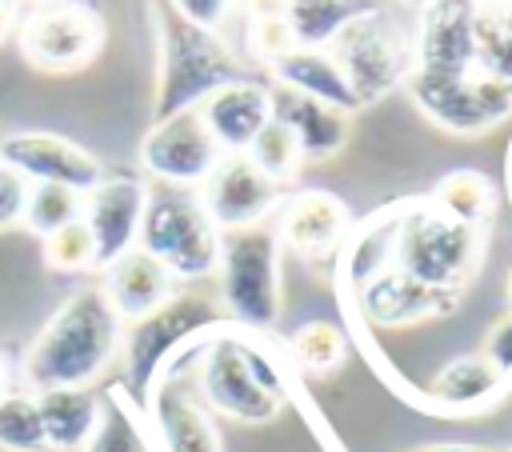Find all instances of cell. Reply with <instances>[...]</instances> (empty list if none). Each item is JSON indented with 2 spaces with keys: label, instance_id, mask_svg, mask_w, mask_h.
<instances>
[{
  "label": "cell",
  "instance_id": "obj_13",
  "mask_svg": "<svg viewBox=\"0 0 512 452\" xmlns=\"http://www.w3.org/2000/svg\"><path fill=\"white\" fill-rule=\"evenodd\" d=\"M0 164L20 172L28 184H64L88 192L100 184L104 164L76 140L48 128H16L0 136Z\"/></svg>",
  "mask_w": 512,
  "mask_h": 452
},
{
  "label": "cell",
  "instance_id": "obj_37",
  "mask_svg": "<svg viewBox=\"0 0 512 452\" xmlns=\"http://www.w3.org/2000/svg\"><path fill=\"white\" fill-rule=\"evenodd\" d=\"M180 20L196 24V28H208V32H220L224 20L232 16L236 0H164Z\"/></svg>",
  "mask_w": 512,
  "mask_h": 452
},
{
  "label": "cell",
  "instance_id": "obj_23",
  "mask_svg": "<svg viewBox=\"0 0 512 452\" xmlns=\"http://www.w3.org/2000/svg\"><path fill=\"white\" fill-rule=\"evenodd\" d=\"M276 96V120L292 132L304 164H320V160H332L336 152H344L348 144V116L320 104V100H308V96H296V92H280L272 88Z\"/></svg>",
  "mask_w": 512,
  "mask_h": 452
},
{
  "label": "cell",
  "instance_id": "obj_30",
  "mask_svg": "<svg viewBox=\"0 0 512 452\" xmlns=\"http://www.w3.org/2000/svg\"><path fill=\"white\" fill-rule=\"evenodd\" d=\"M44 424L36 392L8 388L0 396V452H44Z\"/></svg>",
  "mask_w": 512,
  "mask_h": 452
},
{
  "label": "cell",
  "instance_id": "obj_41",
  "mask_svg": "<svg viewBox=\"0 0 512 452\" xmlns=\"http://www.w3.org/2000/svg\"><path fill=\"white\" fill-rule=\"evenodd\" d=\"M504 312L512 316V268H508V280H504Z\"/></svg>",
  "mask_w": 512,
  "mask_h": 452
},
{
  "label": "cell",
  "instance_id": "obj_18",
  "mask_svg": "<svg viewBox=\"0 0 512 452\" xmlns=\"http://www.w3.org/2000/svg\"><path fill=\"white\" fill-rule=\"evenodd\" d=\"M476 0H432L412 32V72L456 76L476 68Z\"/></svg>",
  "mask_w": 512,
  "mask_h": 452
},
{
  "label": "cell",
  "instance_id": "obj_33",
  "mask_svg": "<svg viewBox=\"0 0 512 452\" xmlns=\"http://www.w3.org/2000/svg\"><path fill=\"white\" fill-rule=\"evenodd\" d=\"M40 252H44V264L52 272H60V276H80V272H92L96 268V240H92L84 216L72 220V224H64L60 232L44 236L40 240Z\"/></svg>",
  "mask_w": 512,
  "mask_h": 452
},
{
  "label": "cell",
  "instance_id": "obj_22",
  "mask_svg": "<svg viewBox=\"0 0 512 452\" xmlns=\"http://www.w3.org/2000/svg\"><path fill=\"white\" fill-rule=\"evenodd\" d=\"M268 72H272L280 92H296V96L320 100V104H328V108H336L344 116H352L360 108L328 48H288L284 56H276L268 64Z\"/></svg>",
  "mask_w": 512,
  "mask_h": 452
},
{
  "label": "cell",
  "instance_id": "obj_20",
  "mask_svg": "<svg viewBox=\"0 0 512 452\" xmlns=\"http://www.w3.org/2000/svg\"><path fill=\"white\" fill-rule=\"evenodd\" d=\"M512 388L504 384V376L480 356V352H464V356H452L444 360L432 380L424 384V400L428 408L436 412H448V416H476V412H488L496 408Z\"/></svg>",
  "mask_w": 512,
  "mask_h": 452
},
{
  "label": "cell",
  "instance_id": "obj_3",
  "mask_svg": "<svg viewBox=\"0 0 512 452\" xmlns=\"http://www.w3.org/2000/svg\"><path fill=\"white\" fill-rule=\"evenodd\" d=\"M484 228H468L436 212L428 200H396V228H392V260L404 276L464 296L484 260Z\"/></svg>",
  "mask_w": 512,
  "mask_h": 452
},
{
  "label": "cell",
  "instance_id": "obj_21",
  "mask_svg": "<svg viewBox=\"0 0 512 452\" xmlns=\"http://www.w3.org/2000/svg\"><path fill=\"white\" fill-rule=\"evenodd\" d=\"M176 288H180V284L172 280V272H168L164 264H156L148 252H140V248H132V252H124L120 260H112V264L104 268V280H100L104 300L112 304V312H116L124 324H132V320L156 312Z\"/></svg>",
  "mask_w": 512,
  "mask_h": 452
},
{
  "label": "cell",
  "instance_id": "obj_2",
  "mask_svg": "<svg viewBox=\"0 0 512 452\" xmlns=\"http://www.w3.org/2000/svg\"><path fill=\"white\" fill-rule=\"evenodd\" d=\"M228 328L220 304L196 288H176L156 312L124 324L120 356H124V392L144 408L148 392L212 332Z\"/></svg>",
  "mask_w": 512,
  "mask_h": 452
},
{
  "label": "cell",
  "instance_id": "obj_43",
  "mask_svg": "<svg viewBox=\"0 0 512 452\" xmlns=\"http://www.w3.org/2000/svg\"><path fill=\"white\" fill-rule=\"evenodd\" d=\"M32 4H56V0H32Z\"/></svg>",
  "mask_w": 512,
  "mask_h": 452
},
{
  "label": "cell",
  "instance_id": "obj_9",
  "mask_svg": "<svg viewBox=\"0 0 512 452\" xmlns=\"http://www.w3.org/2000/svg\"><path fill=\"white\" fill-rule=\"evenodd\" d=\"M404 92L412 96L420 116L448 136H484L512 116V84L484 76L480 68L456 76L412 72L404 80Z\"/></svg>",
  "mask_w": 512,
  "mask_h": 452
},
{
  "label": "cell",
  "instance_id": "obj_31",
  "mask_svg": "<svg viewBox=\"0 0 512 452\" xmlns=\"http://www.w3.org/2000/svg\"><path fill=\"white\" fill-rule=\"evenodd\" d=\"M84 216V192L64 188V184H32L28 192V208H24V228L32 236H52L64 224Z\"/></svg>",
  "mask_w": 512,
  "mask_h": 452
},
{
  "label": "cell",
  "instance_id": "obj_12",
  "mask_svg": "<svg viewBox=\"0 0 512 452\" xmlns=\"http://www.w3.org/2000/svg\"><path fill=\"white\" fill-rule=\"evenodd\" d=\"M220 160H224V152L212 140V132L204 128L196 108L168 116L160 124H148V132L140 140V168L152 180H160L164 188L196 192Z\"/></svg>",
  "mask_w": 512,
  "mask_h": 452
},
{
  "label": "cell",
  "instance_id": "obj_27",
  "mask_svg": "<svg viewBox=\"0 0 512 452\" xmlns=\"http://www.w3.org/2000/svg\"><path fill=\"white\" fill-rule=\"evenodd\" d=\"M368 8L372 0H284V20L296 48H328L336 32Z\"/></svg>",
  "mask_w": 512,
  "mask_h": 452
},
{
  "label": "cell",
  "instance_id": "obj_4",
  "mask_svg": "<svg viewBox=\"0 0 512 452\" xmlns=\"http://www.w3.org/2000/svg\"><path fill=\"white\" fill-rule=\"evenodd\" d=\"M156 32H160V76H156L152 124L180 116V112L196 108L220 84L248 76L244 60L224 44L220 32L180 20L168 4H160V12H156Z\"/></svg>",
  "mask_w": 512,
  "mask_h": 452
},
{
  "label": "cell",
  "instance_id": "obj_44",
  "mask_svg": "<svg viewBox=\"0 0 512 452\" xmlns=\"http://www.w3.org/2000/svg\"><path fill=\"white\" fill-rule=\"evenodd\" d=\"M476 4H496V0H476Z\"/></svg>",
  "mask_w": 512,
  "mask_h": 452
},
{
  "label": "cell",
  "instance_id": "obj_17",
  "mask_svg": "<svg viewBox=\"0 0 512 452\" xmlns=\"http://www.w3.org/2000/svg\"><path fill=\"white\" fill-rule=\"evenodd\" d=\"M144 420L156 452H224L216 416L200 404L184 372H168L144 400Z\"/></svg>",
  "mask_w": 512,
  "mask_h": 452
},
{
  "label": "cell",
  "instance_id": "obj_24",
  "mask_svg": "<svg viewBox=\"0 0 512 452\" xmlns=\"http://www.w3.org/2000/svg\"><path fill=\"white\" fill-rule=\"evenodd\" d=\"M36 404H40L44 444L52 452H80L104 412V396H96L92 388H48L36 392Z\"/></svg>",
  "mask_w": 512,
  "mask_h": 452
},
{
  "label": "cell",
  "instance_id": "obj_1",
  "mask_svg": "<svg viewBox=\"0 0 512 452\" xmlns=\"http://www.w3.org/2000/svg\"><path fill=\"white\" fill-rule=\"evenodd\" d=\"M124 320L104 300L100 284L72 288L32 336L20 360V388H92L120 356Z\"/></svg>",
  "mask_w": 512,
  "mask_h": 452
},
{
  "label": "cell",
  "instance_id": "obj_15",
  "mask_svg": "<svg viewBox=\"0 0 512 452\" xmlns=\"http://www.w3.org/2000/svg\"><path fill=\"white\" fill-rule=\"evenodd\" d=\"M208 220L220 228V232H232V228H252V224H268L272 212L280 208L284 200V188L276 180H268L244 152L240 156H224L212 176L196 188Z\"/></svg>",
  "mask_w": 512,
  "mask_h": 452
},
{
  "label": "cell",
  "instance_id": "obj_29",
  "mask_svg": "<svg viewBox=\"0 0 512 452\" xmlns=\"http://www.w3.org/2000/svg\"><path fill=\"white\" fill-rule=\"evenodd\" d=\"M476 68L512 84V0L480 4L476 12Z\"/></svg>",
  "mask_w": 512,
  "mask_h": 452
},
{
  "label": "cell",
  "instance_id": "obj_39",
  "mask_svg": "<svg viewBox=\"0 0 512 452\" xmlns=\"http://www.w3.org/2000/svg\"><path fill=\"white\" fill-rule=\"evenodd\" d=\"M16 24H20V16H16V0H0V44L16 32Z\"/></svg>",
  "mask_w": 512,
  "mask_h": 452
},
{
  "label": "cell",
  "instance_id": "obj_34",
  "mask_svg": "<svg viewBox=\"0 0 512 452\" xmlns=\"http://www.w3.org/2000/svg\"><path fill=\"white\" fill-rule=\"evenodd\" d=\"M288 48H296V40H292L284 16H276V20H244V52H248L252 60H260L264 68H268L276 56H284Z\"/></svg>",
  "mask_w": 512,
  "mask_h": 452
},
{
  "label": "cell",
  "instance_id": "obj_6",
  "mask_svg": "<svg viewBox=\"0 0 512 452\" xmlns=\"http://www.w3.org/2000/svg\"><path fill=\"white\" fill-rule=\"evenodd\" d=\"M172 372H184L192 392L212 416L236 420V424H272L284 412V396L264 388L252 360H248V336L232 324L212 332L200 348H192Z\"/></svg>",
  "mask_w": 512,
  "mask_h": 452
},
{
  "label": "cell",
  "instance_id": "obj_40",
  "mask_svg": "<svg viewBox=\"0 0 512 452\" xmlns=\"http://www.w3.org/2000/svg\"><path fill=\"white\" fill-rule=\"evenodd\" d=\"M12 388V360H8V352L0 348V396Z\"/></svg>",
  "mask_w": 512,
  "mask_h": 452
},
{
  "label": "cell",
  "instance_id": "obj_36",
  "mask_svg": "<svg viewBox=\"0 0 512 452\" xmlns=\"http://www.w3.org/2000/svg\"><path fill=\"white\" fill-rule=\"evenodd\" d=\"M476 352H480V356L504 376V384L512 388V316H508V312L484 328V344H480Z\"/></svg>",
  "mask_w": 512,
  "mask_h": 452
},
{
  "label": "cell",
  "instance_id": "obj_10",
  "mask_svg": "<svg viewBox=\"0 0 512 452\" xmlns=\"http://www.w3.org/2000/svg\"><path fill=\"white\" fill-rule=\"evenodd\" d=\"M16 44L32 68L64 76L96 60L104 44V20L88 0L32 4L16 24Z\"/></svg>",
  "mask_w": 512,
  "mask_h": 452
},
{
  "label": "cell",
  "instance_id": "obj_5",
  "mask_svg": "<svg viewBox=\"0 0 512 452\" xmlns=\"http://www.w3.org/2000/svg\"><path fill=\"white\" fill-rule=\"evenodd\" d=\"M280 240L268 224L232 228L220 232V260H216V284H220V312L232 328L244 332H268L280 320L284 292H280Z\"/></svg>",
  "mask_w": 512,
  "mask_h": 452
},
{
  "label": "cell",
  "instance_id": "obj_42",
  "mask_svg": "<svg viewBox=\"0 0 512 452\" xmlns=\"http://www.w3.org/2000/svg\"><path fill=\"white\" fill-rule=\"evenodd\" d=\"M404 4H408V8H416V12H420V8H428V4H432V0H404Z\"/></svg>",
  "mask_w": 512,
  "mask_h": 452
},
{
  "label": "cell",
  "instance_id": "obj_32",
  "mask_svg": "<svg viewBox=\"0 0 512 452\" xmlns=\"http://www.w3.org/2000/svg\"><path fill=\"white\" fill-rule=\"evenodd\" d=\"M268 180H276L280 188L288 184V180H296V172H300V164H304V156H300V148H296V140H292V132L272 116L268 124H264V132L248 144V152H244Z\"/></svg>",
  "mask_w": 512,
  "mask_h": 452
},
{
  "label": "cell",
  "instance_id": "obj_14",
  "mask_svg": "<svg viewBox=\"0 0 512 452\" xmlns=\"http://www.w3.org/2000/svg\"><path fill=\"white\" fill-rule=\"evenodd\" d=\"M148 196H152L148 180L140 172H124V168L104 172L100 184L84 192V224L96 240V268L100 272L136 248Z\"/></svg>",
  "mask_w": 512,
  "mask_h": 452
},
{
  "label": "cell",
  "instance_id": "obj_26",
  "mask_svg": "<svg viewBox=\"0 0 512 452\" xmlns=\"http://www.w3.org/2000/svg\"><path fill=\"white\" fill-rule=\"evenodd\" d=\"M80 452H156V440L148 432L144 408L124 388L108 392L100 424H96V432L88 436V444Z\"/></svg>",
  "mask_w": 512,
  "mask_h": 452
},
{
  "label": "cell",
  "instance_id": "obj_28",
  "mask_svg": "<svg viewBox=\"0 0 512 452\" xmlns=\"http://www.w3.org/2000/svg\"><path fill=\"white\" fill-rule=\"evenodd\" d=\"M288 364L308 372V376H332L348 360V332L332 320H304L288 332L284 340Z\"/></svg>",
  "mask_w": 512,
  "mask_h": 452
},
{
  "label": "cell",
  "instance_id": "obj_45",
  "mask_svg": "<svg viewBox=\"0 0 512 452\" xmlns=\"http://www.w3.org/2000/svg\"><path fill=\"white\" fill-rule=\"evenodd\" d=\"M500 452H512V444H508V448H500Z\"/></svg>",
  "mask_w": 512,
  "mask_h": 452
},
{
  "label": "cell",
  "instance_id": "obj_38",
  "mask_svg": "<svg viewBox=\"0 0 512 452\" xmlns=\"http://www.w3.org/2000/svg\"><path fill=\"white\" fill-rule=\"evenodd\" d=\"M404 452H500V448H488V444H460V440H444V444H412Z\"/></svg>",
  "mask_w": 512,
  "mask_h": 452
},
{
  "label": "cell",
  "instance_id": "obj_19",
  "mask_svg": "<svg viewBox=\"0 0 512 452\" xmlns=\"http://www.w3.org/2000/svg\"><path fill=\"white\" fill-rule=\"evenodd\" d=\"M196 112H200L204 128L212 132V140L220 144V152L240 156L264 132V124L276 116V96H272V84H264L256 76H240V80L208 92L196 104Z\"/></svg>",
  "mask_w": 512,
  "mask_h": 452
},
{
  "label": "cell",
  "instance_id": "obj_25",
  "mask_svg": "<svg viewBox=\"0 0 512 452\" xmlns=\"http://www.w3.org/2000/svg\"><path fill=\"white\" fill-rule=\"evenodd\" d=\"M436 212H444L448 220H456V224H468V228H488L492 224V216H496V184H492V176H484V172H476V168H452V172H444L436 184H432V192L424 196Z\"/></svg>",
  "mask_w": 512,
  "mask_h": 452
},
{
  "label": "cell",
  "instance_id": "obj_35",
  "mask_svg": "<svg viewBox=\"0 0 512 452\" xmlns=\"http://www.w3.org/2000/svg\"><path fill=\"white\" fill-rule=\"evenodd\" d=\"M28 192H32V184H28L20 172H12L8 164H0V232H8V228H24Z\"/></svg>",
  "mask_w": 512,
  "mask_h": 452
},
{
  "label": "cell",
  "instance_id": "obj_16",
  "mask_svg": "<svg viewBox=\"0 0 512 452\" xmlns=\"http://www.w3.org/2000/svg\"><path fill=\"white\" fill-rule=\"evenodd\" d=\"M348 300H352L356 316L368 328H384V332L388 328H412V324H424V320H444V316H452L464 304V296L428 288V284L404 276L400 268L376 272Z\"/></svg>",
  "mask_w": 512,
  "mask_h": 452
},
{
  "label": "cell",
  "instance_id": "obj_11",
  "mask_svg": "<svg viewBox=\"0 0 512 452\" xmlns=\"http://www.w3.org/2000/svg\"><path fill=\"white\" fill-rule=\"evenodd\" d=\"M356 220L348 204L328 188H292L272 212V232L280 248L308 264H336Z\"/></svg>",
  "mask_w": 512,
  "mask_h": 452
},
{
  "label": "cell",
  "instance_id": "obj_8",
  "mask_svg": "<svg viewBox=\"0 0 512 452\" xmlns=\"http://www.w3.org/2000/svg\"><path fill=\"white\" fill-rule=\"evenodd\" d=\"M136 248L148 252L156 264H164L176 284H196L216 276L220 228L208 220L196 192L164 188L148 196Z\"/></svg>",
  "mask_w": 512,
  "mask_h": 452
},
{
  "label": "cell",
  "instance_id": "obj_7",
  "mask_svg": "<svg viewBox=\"0 0 512 452\" xmlns=\"http://www.w3.org/2000/svg\"><path fill=\"white\" fill-rule=\"evenodd\" d=\"M328 52L340 64L360 108L388 100L412 76V36L380 4H372L368 12L348 20L336 32V40L328 44Z\"/></svg>",
  "mask_w": 512,
  "mask_h": 452
}]
</instances>
